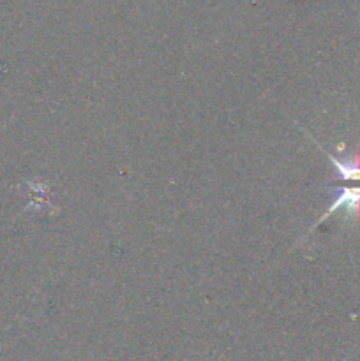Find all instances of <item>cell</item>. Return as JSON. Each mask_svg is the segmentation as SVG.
<instances>
[{"label": "cell", "mask_w": 360, "mask_h": 361, "mask_svg": "<svg viewBox=\"0 0 360 361\" xmlns=\"http://www.w3.org/2000/svg\"><path fill=\"white\" fill-rule=\"evenodd\" d=\"M318 147H320V145H318ZM321 150H323V148H321ZM325 154H327V152H325ZM327 157H328V161L334 164V169L337 171L339 178L346 180V182H360V157L359 155L348 159V161H339V159H335L332 154H327Z\"/></svg>", "instance_id": "7a4b0ae2"}, {"label": "cell", "mask_w": 360, "mask_h": 361, "mask_svg": "<svg viewBox=\"0 0 360 361\" xmlns=\"http://www.w3.org/2000/svg\"><path fill=\"white\" fill-rule=\"evenodd\" d=\"M341 208H344L346 214H348L349 217H355V219L360 217V187H344V189L339 190V194L335 196V200L332 201L328 210L318 219L316 224L311 228V231H314L321 222L327 221L330 215H334L335 212H339Z\"/></svg>", "instance_id": "6da1fadb"}]
</instances>
